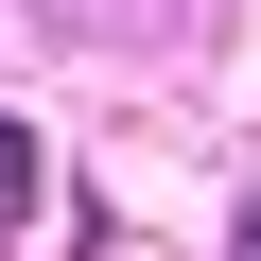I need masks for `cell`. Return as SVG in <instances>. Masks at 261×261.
<instances>
[{
  "label": "cell",
  "mask_w": 261,
  "mask_h": 261,
  "mask_svg": "<svg viewBox=\"0 0 261 261\" xmlns=\"http://www.w3.org/2000/svg\"><path fill=\"white\" fill-rule=\"evenodd\" d=\"M35 226V122H0V244Z\"/></svg>",
  "instance_id": "cell-1"
},
{
  "label": "cell",
  "mask_w": 261,
  "mask_h": 261,
  "mask_svg": "<svg viewBox=\"0 0 261 261\" xmlns=\"http://www.w3.org/2000/svg\"><path fill=\"white\" fill-rule=\"evenodd\" d=\"M226 261H261V192H244V226H226Z\"/></svg>",
  "instance_id": "cell-2"
}]
</instances>
